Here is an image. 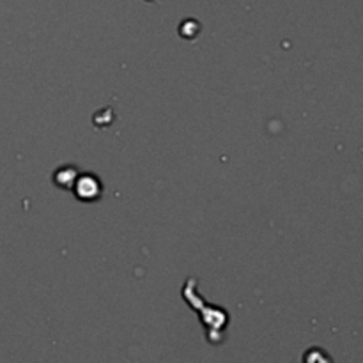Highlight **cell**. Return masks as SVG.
<instances>
[{"instance_id": "6da1fadb", "label": "cell", "mask_w": 363, "mask_h": 363, "mask_svg": "<svg viewBox=\"0 0 363 363\" xmlns=\"http://www.w3.org/2000/svg\"><path fill=\"white\" fill-rule=\"evenodd\" d=\"M75 183H76V193H78V199L82 200L96 199L97 195H100V191H102V186H100L96 177L93 176L78 177Z\"/></svg>"}, {"instance_id": "7a4b0ae2", "label": "cell", "mask_w": 363, "mask_h": 363, "mask_svg": "<svg viewBox=\"0 0 363 363\" xmlns=\"http://www.w3.org/2000/svg\"><path fill=\"white\" fill-rule=\"evenodd\" d=\"M305 363H331V359L322 349H310L305 355Z\"/></svg>"}]
</instances>
